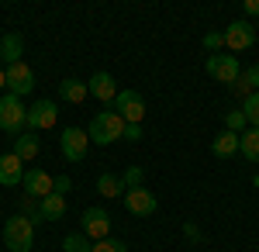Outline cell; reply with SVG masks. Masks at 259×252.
<instances>
[{
  "mask_svg": "<svg viewBox=\"0 0 259 252\" xmlns=\"http://www.w3.org/2000/svg\"><path fill=\"white\" fill-rule=\"evenodd\" d=\"M31 242H35V225L24 214L7 218V225H4V245L11 252H31Z\"/></svg>",
  "mask_w": 259,
  "mask_h": 252,
  "instance_id": "1",
  "label": "cell"
},
{
  "mask_svg": "<svg viewBox=\"0 0 259 252\" xmlns=\"http://www.w3.org/2000/svg\"><path fill=\"white\" fill-rule=\"evenodd\" d=\"M87 135L94 138V145H111V142L124 138V121H121V114H114V111H100V114L90 121V132H87Z\"/></svg>",
  "mask_w": 259,
  "mask_h": 252,
  "instance_id": "2",
  "label": "cell"
},
{
  "mask_svg": "<svg viewBox=\"0 0 259 252\" xmlns=\"http://www.w3.org/2000/svg\"><path fill=\"white\" fill-rule=\"evenodd\" d=\"M107 111L121 114L124 124H142V117H145V100H142L139 90H118V97L107 104Z\"/></svg>",
  "mask_w": 259,
  "mask_h": 252,
  "instance_id": "3",
  "label": "cell"
},
{
  "mask_svg": "<svg viewBox=\"0 0 259 252\" xmlns=\"http://www.w3.org/2000/svg\"><path fill=\"white\" fill-rule=\"evenodd\" d=\"M24 124H28V107H24L14 94L0 97V132H7V135H21Z\"/></svg>",
  "mask_w": 259,
  "mask_h": 252,
  "instance_id": "4",
  "label": "cell"
},
{
  "mask_svg": "<svg viewBox=\"0 0 259 252\" xmlns=\"http://www.w3.org/2000/svg\"><path fill=\"white\" fill-rule=\"evenodd\" d=\"M59 149L69 162H83L87 159V149H90V135L83 128H66L59 135Z\"/></svg>",
  "mask_w": 259,
  "mask_h": 252,
  "instance_id": "5",
  "label": "cell"
},
{
  "mask_svg": "<svg viewBox=\"0 0 259 252\" xmlns=\"http://www.w3.org/2000/svg\"><path fill=\"white\" fill-rule=\"evenodd\" d=\"M225 45L232 49V56L252 49V45H256V28H252L249 21H232V24L225 28Z\"/></svg>",
  "mask_w": 259,
  "mask_h": 252,
  "instance_id": "6",
  "label": "cell"
},
{
  "mask_svg": "<svg viewBox=\"0 0 259 252\" xmlns=\"http://www.w3.org/2000/svg\"><path fill=\"white\" fill-rule=\"evenodd\" d=\"M207 73L218 79V83H228V87L242 76L239 59L232 56V52H228V56H221V52H218V56H211V59H207Z\"/></svg>",
  "mask_w": 259,
  "mask_h": 252,
  "instance_id": "7",
  "label": "cell"
},
{
  "mask_svg": "<svg viewBox=\"0 0 259 252\" xmlns=\"http://www.w3.org/2000/svg\"><path fill=\"white\" fill-rule=\"evenodd\" d=\"M7 87H11L14 97H28V94L35 90V73H31V66H24V62L7 66Z\"/></svg>",
  "mask_w": 259,
  "mask_h": 252,
  "instance_id": "8",
  "label": "cell"
},
{
  "mask_svg": "<svg viewBox=\"0 0 259 252\" xmlns=\"http://www.w3.org/2000/svg\"><path fill=\"white\" fill-rule=\"evenodd\" d=\"M80 225H83V235L87 238H107V232H111V218H107V211L104 207H87L80 218Z\"/></svg>",
  "mask_w": 259,
  "mask_h": 252,
  "instance_id": "9",
  "label": "cell"
},
{
  "mask_svg": "<svg viewBox=\"0 0 259 252\" xmlns=\"http://www.w3.org/2000/svg\"><path fill=\"white\" fill-rule=\"evenodd\" d=\"M56 117H59V107L56 100H35L28 107V128H56Z\"/></svg>",
  "mask_w": 259,
  "mask_h": 252,
  "instance_id": "10",
  "label": "cell"
},
{
  "mask_svg": "<svg viewBox=\"0 0 259 252\" xmlns=\"http://www.w3.org/2000/svg\"><path fill=\"white\" fill-rule=\"evenodd\" d=\"M124 207L135 214V218H149V214H156L159 204H156V197L149 194L145 187H139V190H128L124 194Z\"/></svg>",
  "mask_w": 259,
  "mask_h": 252,
  "instance_id": "11",
  "label": "cell"
},
{
  "mask_svg": "<svg viewBox=\"0 0 259 252\" xmlns=\"http://www.w3.org/2000/svg\"><path fill=\"white\" fill-rule=\"evenodd\" d=\"M24 183V162H21L14 152L0 155V187H18Z\"/></svg>",
  "mask_w": 259,
  "mask_h": 252,
  "instance_id": "12",
  "label": "cell"
},
{
  "mask_svg": "<svg viewBox=\"0 0 259 252\" xmlns=\"http://www.w3.org/2000/svg\"><path fill=\"white\" fill-rule=\"evenodd\" d=\"M52 183H56V176H49L45 170H28L24 173V194L45 200V197L52 194Z\"/></svg>",
  "mask_w": 259,
  "mask_h": 252,
  "instance_id": "13",
  "label": "cell"
},
{
  "mask_svg": "<svg viewBox=\"0 0 259 252\" xmlns=\"http://www.w3.org/2000/svg\"><path fill=\"white\" fill-rule=\"evenodd\" d=\"M87 90H90L97 100H104V104H111V100L118 97V83H114L111 73H94L90 83H87Z\"/></svg>",
  "mask_w": 259,
  "mask_h": 252,
  "instance_id": "14",
  "label": "cell"
},
{
  "mask_svg": "<svg viewBox=\"0 0 259 252\" xmlns=\"http://www.w3.org/2000/svg\"><path fill=\"white\" fill-rule=\"evenodd\" d=\"M21 52H24V38H21L18 31H7L0 38V59L7 66H14V62H21Z\"/></svg>",
  "mask_w": 259,
  "mask_h": 252,
  "instance_id": "15",
  "label": "cell"
},
{
  "mask_svg": "<svg viewBox=\"0 0 259 252\" xmlns=\"http://www.w3.org/2000/svg\"><path fill=\"white\" fill-rule=\"evenodd\" d=\"M211 152L218 155V159H228V155H235V152H239V135L225 128V132H221V135L214 138V145H211Z\"/></svg>",
  "mask_w": 259,
  "mask_h": 252,
  "instance_id": "16",
  "label": "cell"
},
{
  "mask_svg": "<svg viewBox=\"0 0 259 252\" xmlns=\"http://www.w3.org/2000/svg\"><path fill=\"white\" fill-rule=\"evenodd\" d=\"M87 83H80V79H62L59 83V97L62 100H69V104H83L87 100Z\"/></svg>",
  "mask_w": 259,
  "mask_h": 252,
  "instance_id": "17",
  "label": "cell"
},
{
  "mask_svg": "<svg viewBox=\"0 0 259 252\" xmlns=\"http://www.w3.org/2000/svg\"><path fill=\"white\" fill-rule=\"evenodd\" d=\"M66 214V197L62 194H49L41 200V221H59Z\"/></svg>",
  "mask_w": 259,
  "mask_h": 252,
  "instance_id": "18",
  "label": "cell"
},
{
  "mask_svg": "<svg viewBox=\"0 0 259 252\" xmlns=\"http://www.w3.org/2000/svg\"><path fill=\"white\" fill-rule=\"evenodd\" d=\"M239 152L249 162H259V128H249L245 135H239Z\"/></svg>",
  "mask_w": 259,
  "mask_h": 252,
  "instance_id": "19",
  "label": "cell"
},
{
  "mask_svg": "<svg viewBox=\"0 0 259 252\" xmlns=\"http://www.w3.org/2000/svg\"><path fill=\"white\" fill-rule=\"evenodd\" d=\"M38 135H18V142H14V155H18L21 162H24V159H35V155H38Z\"/></svg>",
  "mask_w": 259,
  "mask_h": 252,
  "instance_id": "20",
  "label": "cell"
},
{
  "mask_svg": "<svg viewBox=\"0 0 259 252\" xmlns=\"http://www.w3.org/2000/svg\"><path fill=\"white\" fill-rule=\"evenodd\" d=\"M121 190H124V183H121V176H114V173H104L97 180V194L100 197H121Z\"/></svg>",
  "mask_w": 259,
  "mask_h": 252,
  "instance_id": "21",
  "label": "cell"
},
{
  "mask_svg": "<svg viewBox=\"0 0 259 252\" xmlns=\"http://www.w3.org/2000/svg\"><path fill=\"white\" fill-rule=\"evenodd\" d=\"M62 252H94V242L87 235H66L62 238Z\"/></svg>",
  "mask_w": 259,
  "mask_h": 252,
  "instance_id": "22",
  "label": "cell"
},
{
  "mask_svg": "<svg viewBox=\"0 0 259 252\" xmlns=\"http://www.w3.org/2000/svg\"><path fill=\"white\" fill-rule=\"evenodd\" d=\"M242 114H245V121H249L252 128H259V90L242 100Z\"/></svg>",
  "mask_w": 259,
  "mask_h": 252,
  "instance_id": "23",
  "label": "cell"
},
{
  "mask_svg": "<svg viewBox=\"0 0 259 252\" xmlns=\"http://www.w3.org/2000/svg\"><path fill=\"white\" fill-rule=\"evenodd\" d=\"M142 180H145V170H142V166H132V170H124V176H121V183H124L128 190H139Z\"/></svg>",
  "mask_w": 259,
  "mask_h": 252,
  "instance_id": "24",
  "label": "cell"
},
{
  "mask_svg": "<svg viewBox=\"0 0 259 252\" xmlns=\"http://www.w3.org/2000/svg\"><path fill=\"white\" fill-rule=\"evenodd\" d=\"M94 252H128V249L118 238H100V242H94Z\"/></svg>",
  "mask_w": 259,
  "mask_h": 252,
  "instance_id": "25",
  "label": "cell"
},
{
  "mask_svg": "<svg viewBox=\"0 0 259 252\" xmlns=\"http://www.w3.org/2000/svg\"><path fill=\"white\" fill-rule=\"evenodd\" d=\"M221 45H225V31H211V35H204V49H207L211 56H218Z\"/></svg>",
  "mask_w": 259,
  "mask_h": 252,
  "instance_id": "26",
  "label": "cell"
},
{
  "mask_svg": "<svg viewBox=\"0 0 259 252\" xmlns=\"http://www.w3.org/2000/svg\"><path fill=\"white\" fill-rule=\"evenodd\" d=\"M225 124H228V132L239 135V128H242V124H249V121H245V114H242V107H239V111H228V114H225Z\"/></svg>",
  "mask_w": 259,
  "mask_h": 252,
  "instance_id": "27",
  "label": "cell"
},
{
  "mask_svg": "<svg viewBox=\"0 0 259 252\" xmlns=\"http://www.w3.org/2000/svg\"><path fill=\"white\" fill-rule=\"evenodd\" d=\"M69 190H73V180H69V176H56V183H52V194H69Z\"/></svg>",
  "mask_w": 259,
  "mask_h": 252,
  "instance_id": "28",
  "label": "cell"
},
{
  "mask_svg": "<svg viewBox=\"0 0 259 252\" xmlns=\"http://www.w3.org/2000/svg\"><path fill=\"white\" fill-rule=\"evenodd\" d=\"M183 232H187V238H190L194 245H200V242H204V232H200L194 221H187V225H183Z\"/></svg>",
  "mask_w": 259,
  "mask_h": 252,
  "instance_id": "29",
  "label": "cell"
},
{
  "mask_svg": "<svg viewBox=\"0 0 259 252\" xmlns=\"http://www.w3.org/2000/svg\"><path fill=\"white\" fill-rule=\"evenodd\" d=\"M245 83L252 87V94H256V90H259V66H252V69L245 73Z\"/></svg>",
  "mask_w": 259,
  "mask_h": 252,
  "instance_id": "30",
  "label": "cell"
},
{
  "mask_svg": "<svg viewBox=\"0 0 259 252\" xmlns=\"http://www.w3.org/2000/svg\"><path fill=\"white\" fill-rule=\"evenodd\" d=\"M124 138H128V142H139L142 128H139V124H124Z\"/></svg>",
  "mask_w": 259,
  "mask_h": 252,
  "instance_id": "31",
  "label": "cell"
},
{
  "mask_svg": "<svg viewBox=\"0 0 259 252\" xmlns=\"http://www.w3.org/2000/svg\"><path fill=\"white\" fill-rule=\"evenodd\" d=\"M245 14H256L259 18V0H245Z\"/></svg>",
  "mask_w": 259,
  "mask_h": 252,
  "instance_id": "32",
  "label": "cell"
},
{
  "mask_svg": "<svg viewBox=\"0 0 259 252\" xmlns=\"http://www.w3.org/2000/svg\"><path fill=\"white\" fill-rule=\"evenodd\" d=\"M7 87V69H0V90Z\"/></svg>",
  "mask_w": 259,
  "mask_h": 252,
  "instance_id": "33",
  "label": "cell"
},
{
  "mask_svg": "<svg viewBox=\"0 0 259 252\" xmlns=\"http://www.w3.org/2000/svg\"><path fill=\"white\" fill-rule=\"evenodd\" d=\"M252 183H256V187H259V173H256V180H252Z\"/></svg>",
  "mask_w": 259,
  "mask_h": 252,
  "instance_id": "34",
  "label": "cell"
}]
</instances>
